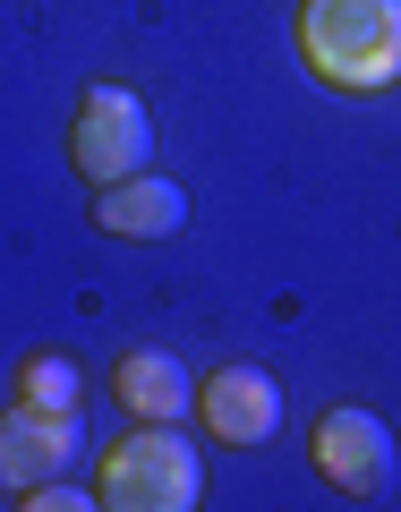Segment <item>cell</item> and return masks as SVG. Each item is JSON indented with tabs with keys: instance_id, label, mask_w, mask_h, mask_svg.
Returning <instances> with one entry per match:
<instances>
[{
	"instance_id": "10",
	"label": "cell",
	"mask_w": 401,
	"mask_h": 512,
	"mask_svg": "<svg viewBox=\"0 0 401 512\" xmlns=\"http://www.w3.org/2000/svg\"><path fill=\"white\" fill-rule=\"evenodd\" d=\"M18 504H26V512H94V504H103V495H77L69 478H43V487H26Z\"/></svg>"
},
{
	"instance_id": "1",
	"label": "cell",
	"mask_w": 401,
	"mask_h": 512,
	"mask_svg": "<svg viewBox=\"0 0 401 512\" xmlns=\"http://www.w3.org/2000/svg\"><path fill=\"white\" fill-rule=\"evenodd\" d=\"M299 60L333 94L401 86V0H299Z\"/></svg>"
},
{
	"instance_id": "9",
	"label": "cell",
	"mask_w": 401,
	"mask_h": 512,
	"mask_svg": "<svg viewBox=\"0 0 401 512\" xmlns=\"http://www.w3.org/2000/svg\"><path fill=\"white\" fill-rule=\"evenodd\" d=\"M18 402H35V410H77V402H86L77 359H69V350H35V359L18 367Z\"/></svg>"
},
{
	"instance_id": "6",
	"label": "cell",
	"mask_w": 401,
	"mask_h": 512,
	"mask_svg": "<svg viewBox=\"0 0 401 512\" xmlns=\"http://www.w3.org/2000/svg\"><path fill=\"white\" fill-rule=\"evenodd\" d=\"M77 461V410H35L18 402L0 419V487H43V478H69Z\"/></svg>"
},
{
	"instance_id": "4",
	"label": "cell",
	"mask_w": 401,
	"mask_h": 512,
	"mask_svg": "<svg viewBox=\"0 0 401 512\" xmlns=\"http://www.w3.org/2000/svg\"><path fill=\"white\" fill-rule=\"evenodd\" d=\"M316 470H325L333 495H350V504H376L384 487H393V427L376 419V410H325L316 419Z\"/></svg>"
},
{
	"instance_id": "3",
	"label": "cell",
	"mask_w": 401,
	"mask_h": 512,
	"mask_svg": "<svg viewBox=\"0 0 401 512\" xmlns=\"http://www.w3.org/2000/svg\"><path fill=\"white\" fill-rule=\"evenodd\" d=\"M146 154H154V120H146V103H137V86L103 77V86L77 94V111H69V163L86 171L94 188L146 171Z\"/></svg>"
},
{
	"instance_id": "8",
	"label": "cell",
	"mask_w": 401,
	"mask_h": 512,
	"mask_svg": "<svg viewBox=\"0 0 401 512\" xmlns=\"http://www.w3.org/2000/svg\"><path fill=\"white\" fill-rule=\"evenodd\" d=\"M111 384H120L128 419H163V427H180L188 410H197V376H188L171 350H128V359L111 367Z\"/></svg>"
},
{
	"instance_id": "7",
	"label": "cell",
	"mask_w": 401,
	"mask_h": 512,
	"mask_svg": "<svg viewBox=\"0 0 401 512\" xmlns=\"http://www.w3.org/2000/svg\"><path fill=\"white\" fill-rule=\"evenodd\" d=\"M94 222L111 239H171L188 222V188L163 180V171H128V180L94 188Z\"/></svg>"
},
{
	"instance_id": "2",
	"label": "cell",
	"mask_w": 401,
	"mask_h": 512,
	"mask_svg": "<svg viewBox=\"0 0 401 512\" xmlns=\"http://www.w3.org/2000/svg\"><path fill=\"white\" fill-rule=\"evenodd\" d=\"M94 495L111 512H197L205 504V461H197V444L180 427L146 419L137 436H120L103 453V487Z\"/></svg>"
},
{
	"instance_id": "5",
	"label": "cell",
	"mask_w": 401,
	"mask_h": 512,
	"mask_svg": "<svg viewBox=\"0 0 401 512\" xmlns=\"http://www.w3.org/2000/svg\"><path fill=\"white\" fill-rule=\"evenodd\" d=\"M197 419H205V436H222V444H274L282 384L265 376V367H214V376L197 384Z\"/></svg>"
}]
</instances>
